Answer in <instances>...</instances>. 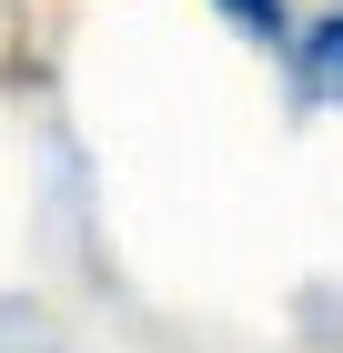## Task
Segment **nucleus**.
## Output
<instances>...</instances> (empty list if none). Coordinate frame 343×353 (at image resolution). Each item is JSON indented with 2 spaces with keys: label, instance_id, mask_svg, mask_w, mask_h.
Wrapping results in <instances>:
<instances>
[{
  "label": "nucleus",
  "instance_id": "obj_1",
  "mask_svg": "<svg viewBox=\"0 0 343 353\" xmlns=\"http://www.w3.org/2000/svg\"><path fill=\"white\" fill-rule=\"evenodd\" d=\"M293 91H303L313 111H333V101H343V10H323V21L293 41Z\"/></svg>",
  "mask_w": 343,
  "mask_h": 353
},
{
  "label": "nucleus",
  "instance_id": "obj_2",
  "mask_svg": "<svg viewBox=\"0 0 343 353\" xmlns=\"http://www.w3.org/2000/svg\"><path fill=\"white\" fill-rule=\"evenodd\" d=\"M242 41H263V51H293V0H212Z\"/></svg>",
  "mask_w": 343,
  "mask_h": 353
}]
</instances>
